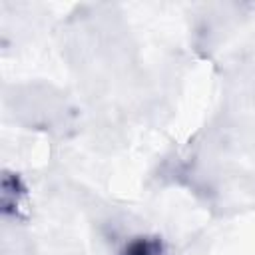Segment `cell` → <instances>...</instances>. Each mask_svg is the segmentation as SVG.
<instances>
[{
  "label": "cell",
  "instance_id": "cell-1",
  "mask_svg": "<svg viewBox=\"0 0 255 255\" xmlns=\"http://www.w3.org/2000/svg\"><path fill=\"white\" fill-rule=\"evenodd\" d=\"M120 255H167V251H165V245L159 237L137 235L124 245Z\"/></svg>",
  "mask_w": 255,
  "mask_h": 255
}]
</instances>
